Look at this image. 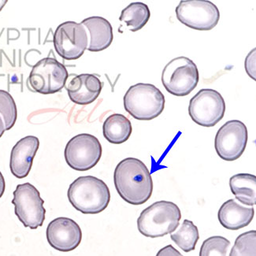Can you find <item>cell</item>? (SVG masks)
Wrapping results in <instances>:
<instances>
[{"label":"cell","mask_w":256,"mask_h":256,"mask_svg":"<svg viewBox=\"0 0 256 256\" xmlns=\"http://www.w3.org/2000/svg\"><path fill=\"white\" fill-rule=\"evenodd\" d=\"M231 192L243 204H256V176L249 174H238L230 180Z\"/></svg>","instance_id":"19"},{"label":"cell","mask_w":256,"mask_h":256,"mask_svg":"<svg viewBox=\"0 0 256 256\" xmlns=\"http://www.w3.org/2000/svg\"><path fill=\"white\" fill-rule=\"evenodd\" d=\"M102 87L104 83L95 74H82L72 78L66 88L72 102L86 106L96 100Z\"/></svg>","instance_id":"15"},{"label":"cell","mask_w":256,"mask_h":256,"mask_svg":"<svg viewBox=\"0 0 256 256\" xmlns=\"http://www.w3.org/2000/svg\"><path fill=\"white\" fill-rule=\"evenodd\" d=\"M230 256H256V231L240 234L235 240Z\"/></svg>","instance_id":"23"},{"label":"cell","mask_w":256,"mask_h":256,"mask_svg":"<svg viewBox=\"0 0 256 256\" xmlns=\"http://www.w3.org/2000/svg\"><path fill=\"white\" fill-rule=\"evenodd\" d=\"M88 35V50L102 52L108 48L114 40L113 27L109 20L102 17L93 16L82 20Z\"/></svg>","instance_id":"16"},{"label":"cell","mask_w":256,"mask_h":256,"mask_svg":"<svg viewBox=\"0 0 256 256\" xmlns=\"http://www.w3.org/2000/svg\"><path fill=\"white\" fill-rule=\"evenodd\" d=\"M5 131H6L5 124H4V122L2 118L0 116V138H2V136L4 135Z\"/></svg>","instance_id":"28"},{"label":"cell","mask_w":256,"mask_h":256,"mask_svg":"<svg viewBox=\"0 0 256 256\" xmlns=\"http://www.w3.org/2000/svg\"><path fill=\"white\" fill-rule=\"evenodd\" d=\"M5 190H6V182H5L4 175L0 172V198L4 196Z\"/></svg>","instance_id":"27"},{"label":"cell","mask_w":256,"mask_h":256,"mask_svg":"<svg viewBox=\"0 0 256 256\" xmlns=\"http://www.w3.org/2000/svg\"><path fill=\"white\" fill-rule=\"evenodd\" d=\"M248 128L242 122L231 120L219 128L214 140L218 156L224 161L238 160L247 146Z\"/></svg>","instance_id":"11"},{"label":"cell","mask_w":256,"mask_h":256,"mask_svg":"<svg viewBox=\"0 0 256 256\" xmlns=\"http://www.w3.org/2000/svg\"><path fill=\"white\" fill-rule=\"evenodd\" d=\"M53 42L60 57L69 61L76 60L87 49V32L80 23L66 22L56 28Z\"/></svg>","instance_id":"12"},{"label":"cell","mask_w":256,"mask_h":256,"mask_svg":"<svg viewBox=\"0 0 256 256\" xmlns=\"http://www.w3.org/2000/svg\"><path fill=\"white\" fill-rule=\"evenodd\" d=\"M0 116L4 120L6 131L12 130L17 121V106L12 96L4 90H0Z\"/></svg>","instance_id":"22"},{"label":"cell","mask_w":256,"mask_h":256,"mask_svg":"<svg viewBox=\"0 0 256 256\" xmlns=\"http://www.w3.org/2000/svg\"><path fill=\"white\" fill-rule=\"evenodd\" d=\"M6 2H8V1L6 0H0V12L2 10V8L5 6V5H6Z\"/></svg>","instance_id":"29"},{"label":"cell","mask_w":256,"mask_h":256,"mask_svg":"<svg viewBox=\"0 0 256 256\" xmlns=\"http://www.w3.org/2000/svg\"><path fill=\"white\" fill-rule=\"evenodd\" d=\"M132 132L131 122L121 114H114L109 116L102 126L104 138L113 144H121L126 142Z\"/></svg>","instance_id":"18"},{"label":"cell","mask_w":256,"mask_h":256,"mask_svg":"<svg viewBox=\"0 0 256 256\" xmlns=\"http://www.w3.org/2000/svg\"><path fill=\"white\" fill-rule=\"evenodd\" d=\"M200 74L195 62L180 56L169 62L162 74V83L168 92L176 96H186L195 90Z\"/></svg>","instance_id":"5"},{"label":"cell","mask_w":256,"mask_h":256,"mask_svg":"<svg viewBox=\"0 0 256 256\" xmlns=\"http://www.w3.org/2000/svg\"><path fill=\"white\" fill-rule=\"evenodd\" d=\"M114 182L119 196L130 204H144L152 195L150 171L138 158L122 160L114 170Z\"/></svg>","instance_id":"1"},{"label":"cell","mask_w":256,"mask_h":256,"mask_svg":"<svg viewBox=\"0 0 256 256\" xmlns=\"http://www.w3.org/2000/svg\"><path fill=\"white\" fill-rule=\"evenodd\" d=\"M226 102L214 90H200L190 100L188 114L194 122L204 127H213L224 117Z\"/></svg>","instance_id":"9"},{"label":"cell","mask_w":256,"mask_h":256,"mask_svg":"<svg viewBox=\"0 0 256 256\" xmlns=\"http://www.w3.org/2000/svg\"><path fill=\"white\" fill-rule=\"evenodd\" d=\"M175 12L180 23L200 31L213 30L220 19L217 6L208 0H182Z\"/></svg>","instance_id":"10"},{"label":"cell","mask_w":256,"mask_h":256,"mask_svg":"<svg viewBox=\"0 0 256 256\" xmlns=\"http://www.w3.org/2000/svg\"><path fill=\"white\" fill-rule=\"evenodd\" d=\"M12 204L15 214L26 228L36 230L43 226L46 210L44 200L35 186L30 183L18 184L13 192Z\"/></svg>","instance_id":"6"},{"label":"cell","mask_w":256,"mask_h":256,"mask_svg":"<svg viewBox=\"0 0 256 256\" xmlns=\"http://www.w3.org/2000/svg\"><path fill=\"white\" fill-rule=\"evenodd\" d=\"M46 235L50 247L62 252L74 250L82 240L79 224L72 219L66 217L52 220L46 228Z\"/></svg>","instance_id":"13"},{"label":"cell","mask_w":256,"mask_h":256,"mask_svg":"<svg viewBox=\"0 0 256 256\" xmlns=\"http://www.w3.org/2000/svg\"><path fill=\"white\" fill-rule=\"evenodd\" d=\"M171 239L184 252L195 250L200 239L198 228L192 222L186 219L180 228L170 235Z\"/></svg>","instance_id":"21"},{"label":"cell","mask_w":256,"mask_h":256,"mask_svg":"<svg viewBox=\"0 0 256 256\" xmlns=\"http://www.w3.org/2000/svg\"><path fill=\"white\" fill-rule=\"evenodd\" d=\"M39 147V139L34 136H27L14 146L10 153V169L15 178L22 179L30 174Z\"/></svg>","instance_id":"14"},{"label":"cell","mask_w":256,"mask_h":256,"mask_svg":"<svg viewBox=\"0 0 256 256\" xmlns=\"http://www.w3.org/2000/svg\"><path fill=\"white\" fill-rule=\"evenodd\" d=\"M254 216V208L244 206L234 198L224 202L218 213L219 222L230 230H238L248 226Z\"/></svg>","instance_id":"17"},{"label":"cell","mask_w":256,"mask_h":256,"mask_svg":"<svg viewBox=\"0 0 256 256\" xmlns=\"http://www.w3.org/2000/svg\"><path fill=\"white\" fill-rule=\"evenodd\" d=\"M69 74L64 64L50 57L40 60L28 76L30 86L36 92L54 94L66 86Z\"/></svg>","instance_id":"7"},{"label":"cell","mask_w":256,"mask_h":256,"mask_svg":"<svg viewBox=\"0 0 256 256\" xmlns=\"http://www.w3.org/2000/svg\"><path fill=\"white\" fill-rule=\"evenodd\" d=\"M256 49H253L245 58V70L254 80H256Z\"/></svg>","instance_id":"25"},{"label":"cell","mask_w":256,"mask_h":256,"mask_svg":"<svg viewBox=\"0 0 256 256\" xmlns=\"http://www.w3.org/2000/svg\"><path fill=\"white\" fill-rule=\"evenodd\" d=\"M165 96L152 84L138 83L131 86L123 98L124 110L140 121H150L162 113Z\"/></svg>","instance_id":"4"},{"label":"cell","mask_w":256,"mask_h":256,"mask_svg":"<svg viewBox=\"0 0 256 256\" xmlns=\"http://www.w3.org/2000/svg\"><path fill=\"white\" fill-rule=\"evenodd\" d=\"M182 212L170 201H157L145 208L138 219V228L142 235L157 238L172 234L179 226Z\"/></svg>","instance_id":"3"},{"label":"cell","mask_w":256,"mask_h":256,"mask_svg":"<svg viewBox=\"0 0 256 256\" xmlns=\"http://www.w3.org/2000/svg\"><path fill=\"white\" fill-rule=\"evenodd\" d=\"M156 256H184L172 245H167L158 250Z\"/></svg>","instance_id":"26"},{"label":"cell","mask_w":256,"mask_h":256,"mask_svg":"<svg viewBox=\"0 0 256 256\" xmlns=\"http://www.w3.org/2000/svg\"><path fill=\"white\" fill-rule=\"evenodd\" d=\"M230 244V242L223 236H212L202 243L200 256H226Z\"/></svg>","instance_id":"24"},{"label":"cell","mask_w":256,"mask_h":256,"mask_svg":"<svg viewBox=\"0 0 256 256\" xmlns=\"http://www.w3.org/2000/svg\"><path fill=\"white\" fill-rule=\"evenodd\" d=\"M67 196L72 206L84 214L101 213L110 201V192L106 183L93 176L76 178L70 186Z\"/></svg>","instance_id":"2"},{"label":"cell","mask_w":256,"mask_h":256,"mask_svg":"<svg viewBox=\"0 0 256 256\" xmlns=\"http://www.w3.org/2000/svg\"><path fill=\"white\" fill-rule=\"evenodd\" d=\"M150 17V10L147 4L136 2L122 10L119 20L126 23L131 32H136L146 26Z\"/></svg>","instance_id":"20"},{"label":"cell","mask_w":256,"mask_h":256,"mask_svg":"<svg viewBox=\"0 0 256 256\" xmlns=\"http://www.w3.org/2000/svg\"><path fill=\"white\" fill-rule=\"evenodd\" d=\"M102 145L95 136L78 134L66 146V162L72 170L87 171L96 166L102 156Z\"/></svg>","instance_id":"8"}]
</instances>
